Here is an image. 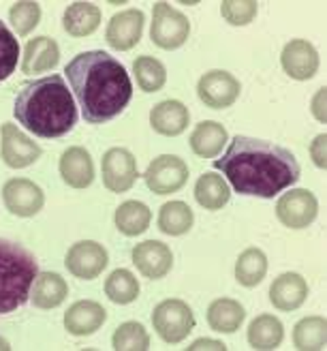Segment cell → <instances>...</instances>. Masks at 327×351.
<instances>
[{"mask_svg": "<svg viewBox=\"0 0 327 351\" xmlns=\"http://www.w3.org/2000/svg\"><path fill=\"white\" fill-rule=\"evenodd\" d=\"M144 11L140 9H127L116 13L105 30V39L114 49L127 51L133 49L142 39L144 32Z\"/></svg>", "mask_w": 327, "mask_h": 351, "instance_id": "13", "label": "cell"}, {"mask_svg": "<svg viewBox=\"0 0 327 351\" xmlns=\"http://www.w3.org/2000/svg\"><path fill=\"white\" fill-rule=\"evenodd\" d=\"M107 251L103 244L94 242V240H81L75 242L66 253V270L71 272L77 278L83 280H92L96 278L103 270L107 268Z\"/></svg>", "mask_w": 327, "mask_h": 351, "instance_id": "9", "label": "cell"}, {"mask_svg": "<svg viewBox=\"0 0 327 351\" xmlns=\"http://www.w3.org/2000/svg\"><path fill=\"white\" fill-rule=\"evenodd\" d=\"M60 60V47L54 39L49 37H34L26 43L24 49V62L22 71L24 73H43L51 71Z\"/></svg>", "mask_w": 327, "mask_h": 351, "instance_id": "22", "label": "cell"}, {"mask_svg": "<svg viewBox=\"0 0 327 351\" xmlns=\"http://www.w3.org/2000/svg\"><path fill=\"white\" fill-rule=\"evenodd\" d=\"M60 176H62V180L73 189L90 186L94 180V163H92L90 152L81 146H73L64 150L60 156Z\"/></svg>", "mask_w": 327, "mask_h": 351, "instance_id": "19", "label": "cell"}, {"mask_svg": "<svg viewBox=\"0 0 327 351\" xmlns=\"http://www.w3.org/2000/svg\"><path fill=\"white\" fill-rule=\"evenodd\" d=\"M231 197L227 180L218 173H203L195 184V199L205 210H220Z\"/></svg>", "mask_w": 327, "mask_h": 351, "instance_id": "27", "label": "cell"}, {"mask_svg": "<svg viewBox=\"0 0 327 351\" xmlns=\"http://www.w3.org/2000/svg\"><path fill=\"white\" fill-rule=\"evenodd\" d=\"M201 349H214V351H225L227 345L225 343H220V341H214V339H199L195 341L191 347H188V351H201Z\"/></svg>", "mask_w": 327, "mask_h": 351, "instance_id": "40", "label": "cell"}, {"mask_svg": "<svg viewBox=\"0 0 327 351\" xmlns=\"http://www.w3.org/2000/svg\"><path fill=\"white\" fill-rule=\"evenodd\" d=\"M103 184L112 193H127L137 180V161L127 148H109L103 154Z\"/></svg>", "mask_w": 327, "mask_h": 351, "instance_id": "10", "label": "cell"}, {"mask_svg": "<svg viewBox=\"0 0 327 351\" xmlns=\"http://www.w3.org/2000/svg\"><path fill=\"white\" fill-rule=\"evenodd\" d=\"M41 156V146L34 144L15 125L5 122L3 125V161L13 167L22 169L32 165Z\"/></svg>", "mask_w": 327, "mask_h": 351, "instance_id": "16", "label": "cell"}, {"mask_svg": "<svg viewBox=\"0 0 327 351\" xmlns=\"http://www.w3.org/2000/svg\"><path fill=\"white\" fill-rule=\"evenodd\" d=\"M133 73L144 93H159L167 82V71L161 60L152 56H140L133 62Z\"/></svg>", "mask_w": 327, "mask_h": 351, "instance_id": "33", "label": "cell"}, {"mask_svg": "<svg viewBox=\"0 0 327 351\" xmlns=\"http://www.w3.org/2000/svg\"><path fill=\"white\" fill-rule=\"evenodd\" d=\"M214 167L222 171L239 195L265 199L293 186L302 173L291 150L246 135L233 137L222 159L214 161Z\"/></svg>", "mask_w": 327, "mask_h": 351, "instance_id": "1", "label": "cell"}, {"mask_svg": "<svg viewBox=\"0 0 327 351\" xmlns=\"http://www.w3.org/2000/svg\"><path fill=\"white\" fill-rule=\"evenodd\" d=\"M66 295H68V285L60 274L41 272L37 274V278H34V283H32L30 302L41 311H49V308L60 306Z\"/></svg>", "mask_w": 327, "mask_h": 351, "instance_id": "21", "label": "cell"}, {"mask_svg": "<svg viewBox=\"0 0 327 351\" xmlns=\"http://www.w3.org/2000/svg\"><path fill=\"white\" fill-rule=\"evenodd\" d=\"M152 221L150 208L142 202H125L120 204L116 210V227L118 232H122L125 236H140L144 234Z\"/></svg>", "mask_w": 327, "mask_h": 351, "instance_id": "28", "label": "cell"}, {"mask_svg": "<svg viewBox=\"0 0 327 351\" xmlns=\"http://www.w3.org/2000/svg\"><path fill=\"white\" fill-rule=\"evenodd\" d=\"M39 274L37 259L24 247L0 240V315L13 313L30 300V289Z\"/></svg>", "mask_w": 327, "mask_h": 351, "instance_id": "4", "label": "cell"}, {"mask_svg": "<svg viewBox=\"0 0 327 351\" xmlns=\"http://www.w3.org/2000/svg\"><path fill=\"white\" fill-rule=\"evenodd\" d=\"M188 118H191V114H188V108L182 101L167 99V101H161L159 105H154V108H152L150 125H152L154 131L161 133V135L176 137V135L186 131Z\"/></svg>", "mask_w": 327, "mask_h": 351, "instance_id": "20", "label": "cell"}, {"mask_svg": "<svg viewBox=\"0 0 327 351\" xmlns=\"http://www.w3.org/2000/svg\"><path fill=\"white\" fill-rule=\"evenodd\" d=\"M259 5L254 0H225L220 5L222 17L231 24V26H246L254 20Z\"/></svg>", "mask_w": 327, "mask_h": 351, "instance_id": "37", "label": "cell"}, {"mask_svg": "<svg viewBox=\"0 0 327 351\" xmlns=\"http://www.w3.org/2000/svg\"><path fill=\"white\" fill-rule=\"evenodd\" d=\"M280 62L289 77L306 82L313 80L319 71V51L315 49L313 43H308L304 39H293L285 45Z\"/></svg>", "mask_w": 327, "mask_h": 351, "instance_id": "14", "label": "cell"}, {"mask_svg": "<svg viewBox=\"0 0 327 351\" xmlns=\"http://www.w3.org/2000/svg\"><path fill=\"white\" fill-rule=\"evenodd\" d=\"M105 295L116 304H131L140 295V283H137L133 272L118 268L105 280Z\"/></svg>", "mask_w": 327, "mask_h": 351, "instance_id": "32", "label": "cell"}, {"mask_svg": "<svg viewBox=\"0 0 327 351\" xmlns=\"http://www.w3.org/2000/svg\"><path fill=\"white\" fill-rule=\"evenodd\" d=\"M317 213L319 202L308 189H291L276 204L278 221L291 230H304L317 219Z\"/></svg>", "mask_w": 327, "mask_h": 351, "instance_id": "8", "label": "cell"}, {"mask_svg": "<svg viewBox=\"0 0 327 351\" xmlns=\"http://www.w3.org/2000/svg\"><path fill=\"white\" fill-rule=\"evenodd\" d=\"M193 210L184 202H167L159 213V230L167 236H182L193 227Z\"/></svg>", "mask_w": 327, "mask_h": 351, "instance_id": "30", "label": "cell"}, {"mask_svg": "<svg viewBox=\"0 0 327 351\" xmlns=\"http://www.w3.org/2000/svg\"><path fill=\"white\" fill-rule=\"evenodd\" d=\"M227 144V129L214 120L199 122L191 133V148L201 159H214Z\"/></svg>", "mask_w": 327, "mask_h": 351, "instance_id": "23", "label": "cell"}, {"mask_svg": "<svg viewBox=\"0 0 327 351\" xmlns=\"http://www.w3.org/2000/svg\"><path fill=\"white\" fill-rule=\"evenodd\" d=\"M313 114H315V118L319 122L327 120V114H325V88H319V93L313 99Z\"/></svg>", "mask_w": 327, "mask_h": 351, "instance_id": "39", "label": "cell"}, {"mask_svg": "<svg viewBox=\"0 0 327 351\" xmlns=\"http://www.w3.org/2000/svg\"><path fill=\"white\" fill-rule=\"evenodd\" d=\"M199 99L212 110H225L237 101L239 97V82L229 71H208L197 84Z\"/></svg>", "mask_w": 327, "mask_h": 351, "instance_id": "11", "label": "cell"}, {"mask_svg": "<svg viewBox=\"0 0 327 351\" xmlns=\"http://www.w3.org/2000/svg\"><path fill=\"white\" fill-rule=\"evenodd\" d=\"M3 199L11 215L15 217H34L43 208L45 195L39 184L28 178H11L3 186Z\"/></svg>", "mask_w": 327, "mask_h": 351, "instance_id": "12", "label": "cell"}, {"mask_svg": "<svg viewBox=\"0 0 327 351\" xmlns=\"http://www.w3.org/2000/svg\"><path fill=\"white\" fill-rule=\"evenodd\" d=\"M152 324L165 343H182L195 328V315L184 300H163L152 313Z\"/></svg>", "mask_w": 327, "mask_h": 351, "instance_id": "5", "label": "cell"}, {"mask_svg": "<svg viewBox=\"0 0 327 351\" xmlns=\"http://www.w3.org/2000/svg\"><path fill=\"white\" fill-rule=\"evenodd\" d=\"M267 274V257L261 249H246L235 261V280L244 287H257Z\"/></svg>", "mask_w": 327, "mask_h": 351, "instance_id": "29", "label": "cell"}, {"mask_svg": "<svg viewBox=\"0 0 327 351\" xmlns=\"http://www.w3.org/2000/svg\"><path fill=\"white\" fill-rule=\"evenodd\" d=\"M64 73L75 93L81 116L90 125H103L125 112L133 97L127 69L107 51H81L66 64Z\"/></svg>", "mask_w": 327, "mask_h": 351, "instance_id": "2", "label": "cell"}, {"mask_svg": "<svg viewBox=\"0 0 327 351\" xmlns=\"http://www.w3.org/2000/svg\"><path fill=\"white\" fill-rule=\"evenodd\" d=\"M246 317L244 306L231 298H218L208 306V324L214 332H222V335H233L239 330Z\"/></svg>", "mask_w": 327, "mask_h": 351, "instance_id": "24", "label": "cell"}, {"mask_svg": "<svg viewBox=\"0 0 327 351\" xmlns=\"http://www.w3.org/2000/svg\"><path fill=\"white\" fill-rule=\"evenodd\" d=\"M311 156L317 167L325 169V165H327V135L325 133L315 137V142L311 144Z\"/></svg>", "mask_w": 327, "mask_h": 351, "instance_id": "38", "label": "cell"}, {"mask_svg": "<svg viewBox=\"0 0 327 351\" xmlns=\"http://www.w3.org/2000/svg\"><path fill=\"white\" fill-rule=\"evenodd\" d=\"M308 298V283L298 272L280 274L270 287V302L278 311H296L300 308Z\"/></svg>", "mask_w": 327, "mask_h": 351, "instance_id": "18", "label": "cell"}, {"mask_svg": "<svg viewBox=\"0 0 327 351\" xmlns=\"http://www.w3.org/2000/svg\"><path fill=\"white\" fill-rule=\"evenodd\" d=\"M133 263L146 278H163L174 266V255L167 244L159 240H146L133 249Z\"/></svg>", "mask_w": 327, "mask_h": 351, "instance_id": "15", "label": "cell"}, {"mask_svg": "<svg viewBox=\"0 0 327 351\" xmlns=\"http://www.w3.org/2000/svg\"><path fill=\"white\" fill-rule=\"evenodd\" d=\"M191 22L184 13L174 9L169 3H157L152 11L150 37L163 49H178L186 43Z\"/></svg>", "mask_w": 327, "mask_h": 351, "instance_id": "6", "label": "cell"}, {"mask_svg": "<svg viewBox=\"0 0 327 351\" xmlns=\"http://www.w3.org/2000/svg\"><path fill=\"white\" fill-rule=\"evenodd\" d=\"M285 339V328L274 315H259L248 326V343L252 349L270 351L276 349Z\"/></svg>", "mask_w": 327, "mask_h": 351, "instance_id": "26", "label": "cell"}, {"mask_svg": "<svg viewBox=\"0 0 327 351\" xmlns=\"http://www.w3.org/2000/svg\"><path fill=\"white\" fill-rule=\"evenodd\" d=\"M146 184L157 195L178 193L188 182V165L176 154L157 156L144 173Z\"/></svg>", "mask_w": 327, "mask_h": 351, "instance_id": "7", "label": "cell"}, {"mask_svg": "<svg viewBox=\"0 0 327 351\" xmlns=\"http://www.w3.org/2000/svg\"><path fill=\"white\" fill-rule=\"evenodd\" d=\"M17 58H20V43L15 34L0 22V82L11 77L17 66Z\"/></svg>", "mask_w": 327, "mask_h": 351, "instance_id": "36", "label": "cell"}, {"mask_svg": "<svg viewBox=\"0 0 327 351\" xmlns=\"http://www.w3.org/2000/svg\"><path fill=\"white\" fill-rule=\"evenodd\" d=\"M17 122L41 139H58L73 131L77 105L62 75H45L28 82L15 99Z\"/></svg>", "mask_w": 327, "mask_h": 351, "instance_id": "3", "label": "cell"}, {"mask_svg": "<svg viewBox=\"0 0 327 351\" xmlns=\"http://www.w3.org/2000/svg\"><path fill=\"white\" fill-rule=\"evenodd\" d=\"M112 347L116 351H148L150 337L140 322H125L116 328Z\"/></svg>", "mask_w": 327, "mask_h": 351, "instance_id": "34", "label": "cell"}, {"mask_svg": "<svg viewBox=\"0 0 327 351\" xmlns=\"http://www.w3.org/2000/svg\"><path fill=\"white\" fill-rule=\"evenodd\" d=\"M107 311L94 300H79L64 313V328L73 337H90L105 324Z\"/></svg>", "mask_w": 327, "mask_h": 351, "instance_id": "17", "label": "cell"}, {"mask_svg": "<svg viewBox=\"0 0 327 351\" xmlns=\"http://www.w3.org/2000/svg\"><path fill=\"white\" fill-rule=\"evenodd\" d=\"M293 343L300 351H321L327 343V322L319 315L304 317L293 328Z\"/></svg>", "mask_w": 327, "mask_h": 351, "instance_id": "31", "label": "cell"}, {"mask_svg": "<svg viewBox=\"0 0 327 351\" xmlns=\"http://www.w3.org/2000/svg\"><path fill=\"white\" fill-rule=\"evenodd\" d=\"M9 349H11L9 341H5L3 337H0V351H9Z\"/></svg>", "mask_w": 327, "mask_h": 351, "instance_id": "41", "label": "cell"}, {"mask_svg": "<svg viewBox=\"0 0 327 351\" xmlns=\"http://www.w3.org/2000/svg\"><path fill=\"white\" fill-rule=\"evenodd\" d=\"M39 20H41V5L32 3V0H22V3H15L9 9V22L20 37L30 34L39 26Z\"/></svg>", "mask_w": 327, "mask_h": 351, "instance_id": "35", "label": "cell"}, {"mask_svg": "<svg viewBox=\"0 0 327 351\" xmlns=\"http://www.w3.org/2000/svg\"><path fill=\"white\" fill-rule=\"evenodd\" d=\"M101 24V9L92 3H73L68 5L62 17L64 30L75 39L88 37Z\"/></svg>", "mask_w": 327, "mask_h": 351, "instance_id": "25", "label": "cell"}]
</instances>
